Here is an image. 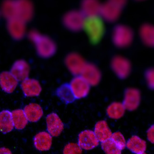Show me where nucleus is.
I'll return each instance as SVG.
<instances>
[{"instance_id": "nucleus-23", "label": "nucleus", "mask_w": 154, "mask_h": 154, "mask_svg": "<svg viewBox=\"0 0 154 154\" xmlns=\"http://www.w3.org/2000/svg\"><path fill=\"white\" fill-rule=\"evenodd\" d=\"M14 128L11 112L8 110H3L0 113V132L7 134L11 132Z\"/></svg>"}, {"instance_id": "nucleus-36", "label": "nucleus", "mask_w": 154, "mask_h": 154, "mask_svg": "<svg viewBox=\"0 0 154 154\" xmlns=\"http://www.w3.org/2000/svg\"><path fill=\"white\" fill-rule=\"evenodd\" d=\"M139 154H147L145 153L144 152V153H143Z\"/></svg>"}, {"instance_id": "nucleus-1", "label": "nucleus", "mask_w": 154, "mask_h": 154, "mask_svg": "<svg viewBox=\"0 0 154 154\" xmlns=\"http://www.w3.org/2000/svg\"><path fill=\"white\" fill-rule=\"evenodd\" d=\"M93 45L101 41L105 32V20L99 14L85 16L82 29Z\"/></svg>"}, {"instance_id": "nucleus-26", "label": "nucleus", "mask_w": 154, "mask_h": 154, "mask_svg": "<svg viewBox=\"0 0 154 154\" xmlns=\"http://www.w3.org/2000/svg\"><path fill=\"white\" fill-rule=\"evenodd\" d=\"M11 116L14 128L22 130L26 127L29 121L23 109L14 110L11 112Z\"/></svg>"}, {"instance_id": "nucleus-3", "label": "nucleus", "mask_w": 154, "mask_h": 154, "mask_svg": "<svg viewBox=\"0 0 154 154\" xmlns=\"http://www.w3.org/2000/svg\"><path fill=\"white\" fill-rule=\"evenodd\" d=\"M112 38L114 44L117 47L126 48L129 46L133 42L134 32L128 26L118 25L113 31Z\"/></svg>"}, {"instance_id": "nucleus-11", "label": "nucleus", "mask_w": 154, "mask_h": 154, "mask_svg": "<svg viewBox=\"0 0 154 154\" xmlns=\"http://www.w3.org/2000/svg\"><path fill=\"white\" fill-rule=\"evenodd\" d=\"M121 13V7L108 1L102 4L99 14L104 20L113 22L118 19Z\"/></svg>"}, {"instance_id": "nucleus-32", "label": "nucleus", "mask_w": 154, "mask_h": 154, "mask_svg": "<svg viewBox=\"0 0 154 154\" xmlns=\"http://www.w3.org/2000/svg\"><path fill=\"white\" fill-rule=\"evenodd\" d=\"M146 79L150 88L153 89L154 87V71L153 69H150L146 74Z\"/></svg>"}, {"instance_id": "nucleus-22", "label": "nucleus", "mask_w": 154, "mask_h": 154, "mask_svg": "<svg viewBox=\"0 0 154 154\" xmlns=\"http://www.w3.org/2000/svg\"><path fill=\"white\" fill-rule=\"evenodd\" d=\"M126 146L134 153L139 154L146 152L147 146L145 141L137 136L134 135L127 142Z\"/></svg>"}, {"instance_id": "nucleus-31", "label": "nucleus", "mask_w": 154, "mask_h": 154, "mask_svg": "<svg viewBox=\"0 0 154 154\" xmlns=\"http://www.w3.org/2000/svg\"><path fill=\"white\" fill-rule=\"evenodd\" d=\"M82 150L78 144L71 143L67 144L63 150V154H82Z\"/></svg>"}, {"instance_id": "nucleus-9", "label": "nucleus", "mask_w": 154, "mask_h": 154, "mask_svg": "<svg viewBox=\"0 0 154 154\" xmlns=\"http://www.w3.org/2000/svg\"><path fill=\"white\" fill-rule=\"evenodd\" d=\"M99 143L92 130H84L79 134L78 144L82 149L87 151L92 150L98 146Z\"/></svg>"}, {"instance_id": "nucleus-10", "label": "nucleus", "mask_w": 154, "mask_h": 154, "mask_svg": "<svg viewBox=\"0 0 154 154\" xmlns=\"http://www.w3.org/2000/svg\"><path fill=\"white\" fill-rule=\"evenodd\" d=\"M141 100L140 91L135 88H129L125 92L123 104L127 110L134 111L138 107Z\"/></svg>"}, {"instance_id": "nucleus-7", "label": "nucleus", "mask_w": 154, "mask_h": 154, "mask_svg": "<svg viewBox=\"0 0 154 154\" xmlns=\"http://www.w3.org/2000/svg\"><path fill=\"white\" fill-rule=\"evenodd\" d=\"M111 67L115 74L122 79H125L129 76L132 68L130 61L121 56H117L113 58Z\"/></svg>"}, {"instance_id": "nucleus-2", "label": "nucleus", "mask_w": 154, "mask_h": 154, "mask_svg": "<svg viewBox=\"0 0 154 154\" xmlns=\"http://www.w3.org/2000/svg\"><path fill=\"white\" fill-rule=\"evenodd\" d=\"M30 39L35 44L37 52L40 57L49 58L53 56L57 50L55 42L49 37L32 30L29 33Z\"/></svg>"}, {"instance_id": "nucleus-19", "label": "nucleus", "mask_w": 154, "mask_h": 154, "mask_svg": "<svg viewBox=\"0 0 154 154\" xmlns=\"http://www.w3.org/2000/svg\"><path fill=\"white\" fill-rule=\"evenodd\" d=\"M94 132L98 141L101 143L111 139L113 134L105 120H100L96 124Z\"/></svg>"}, {"instance_id": "nucleus-33", "label": "nucleus", "mask_w": 154, "mask_h": 154, "mask_svg": "<svg viewBox=\"0 0 154 154\" xmlns=\"http://www.w3.org/2000/svg\"><path fill=\"white\" fill-rule=\"evenodd\" d=\"M154 127L153 125H152V126L150 127L147 131V139L152 144L154 143Z\"/></svg>"}, {"instance_id": "nucleus-17", "label": "nucleus", "mask_w": 154, "mask_h": 154, "mask_svg": "<svg viewBox=\"0 0 154 154\" xmlns=\"http://www.w3.org/2000/svg\"><path fill=\"white\" fill-rule=\"evenodd\" d=\"M30 69V66L26 61L19 60L13 65L11 73L17 80L21 81L28 78Z\"/></svg>"}, {"instance_id": "nucleus-12", "label": "nucleus", "mask_w": 154, "mask_h": 154, "mask_svg": "<svg viewBox=\"0 0 154 154\" xmlns=\"http://www.w3.org/2000/svg\"><path fill=\"white\" fill-rule=\"evenodd\" d=\"M47 132L52 137H58L64 130L62 120L56 113L49 114L46 117Z\"/></svg>"}, {"instance_id": "nucleus-8", "label": "nucleus", "mask_w": 154, "mask_h": 154, "mask_svg": "<svg viewBox=\"0 0 154 154\" xmlns=\"http://www.w3.org/2000/svg\"><path fill=\"white\" fill-rule=\"evenodd\" d=\"M16 18L29 21L33 14V5L30 0H15Z\"/></svg>"}, {"instance_id": "nucleus-4", "label": "nucleus", "mask_w": 154, "mask_h": 154, "mask_svg": "<svg viewBox=\"0 0 154 154\" xmlns=\"http://www.w3.org/2000/svg\"><path fill=\"white\" fill-rule=\"evenodd\" d=\"M85 18V15L81 11H71L64 15L63 23L70 30L78 31L82 29Z\"/></svg>"}, {"instance_id": "nucleus-15", "label": "nucleus", "mask_w": 154, "mask_h": 154, "mask_svg": "<svg viewBox=\"0 0 154 154\" xmlns=\"http://www.w3.org/2000/svg\"><path fill=\"white\" fill-rule=\"evenodd\" d=\"M80 75L90 86H96L101 80L100 71L94 64H86Z\"/></svg>"}, {"instance_id": "nucleus-5", "label": "nucleus", "mask_w": 154, "mask_h": 154, "mask_svg": "<svg viewBox=\"0 0 154 154\" xmlns=\"http://www.w3.org/2000/svg\"><path fill=\"white\" fill-rule=\"evenodd\" d=\"M69 85L75 99L83 98L89 93L90 86L81 76L74 77Z\"/></svg>"}, {"instance_id": "nucleus-21", "label": "nucleus", "mask_w": 154, "mask_h": 154, "mask_svg": "<svg viewBox=\"0 0 154 154\" xmlns=\"http://www.w3.org/2000/svg\"><path fill=\"white\" fill-rule=\"evenodd\" d=\"M23 110L28 121L32 123L38 122L43 116V110L41 107L35 103L27 105Z\"/></svg>"}, {"instance_id": "nucleus-28", "label": "nucleus", "mask_w": 154, "mask_h": 154, "mask_svg": "<svg viewBox=\"0 0 154 154\" xmlns=\"http://www.w3.org/2000/svg\"><path fill=\"white\" fill-rule=\"evenodd\" d=\"M57 95L61 99L66 103H70L75 99L69 84H64L58 88Z\"/></svg>"}, {"instance_id": "nucleus-16", "label": "nucleus", "mask_w": 154, "mask_h": 154, "mask_svg": "<svg viewBox=\"0 0 154 154\" xmlns=\"http://www.w3.org/2000/svg\"><path fill=\"white\" fill-rule=\"evenodd\" d=\"M22 89L26 97H35L40 94L42 91L39 82L33 79H25L21 84Z\"/></svg>"}, {"instance_id": "nucleus-30", "label": "nucleus", "mask_w": 154, "mask_h": 154, "mask_svg": "<svg viewBox=\"0 0 154 154\" xmlns=\"http://www.w3.org/2000/svg\"><path fill=\"white\" fill-rule=\"evenodd\" d=\"M111 139L122 151L125 148L126 141L124 137L120 132H115L112 134Z\"/></svg>"}, {"instance_id": "nucleus-27", "label": "nucleus", "mask_w": 154, "mask_h": 154, "mask_svg": "<svg viewBox=\"0 0 154 154\" xmlns=\"http://www.w3.org/2000/svg\"><path fill=\"white\" fill-rule=\"evenodd\" d=\"M1 13L8 20L16 18L15 0H5L1 6Z\"/></svg>"}, {"instance_id": "nucleus-29", "label": "nucleus", "mask_w": 154, "mask_h": 154, "mask_svg": "<svg viewBox=\"0 0 154 154\" xmlns=\"http://www.w3.org/2000/svg\"><path fill=\"white\" fill-rule=\"evenodd\" d=\"M101 146L105 154H122V150L111 139L101 143Z\"/></svg>"}, {"instance_id": "nucleus-18", "label": "nucleus", "mask_w": 154, "mask_h": 154, "mask_svg": "<svg viewBox=\"0 0 154 154\" xmlns=\"http://www.w3.org/2000/svg\"><path fill=\"white\" fill-rule=\"evenodd\" d=\"M18 83V80L10 72H3L0 75V86L2 89L7 93L13 92Z\"/></svg>"}, {"instance_id": "nucleus-35", "label": "nucleus", "mask_w": 154, "mask_h": 154, "mask_svg": "<svg viewBox=\"0 0 154 154\" xmlns=\"http://www.w3.org/2000/svg\"><path fill=\"white\" fill-rule=\"evenodd\" d=\"M0 154H13L9 148L5 147L0 148Z\"/></svg>"}, {"instance_id": "nucleus-14", "label": "nucleus", "mask_w": 154, "mask_h": 154, "mask_svg": "<svg viewBox=\"0 0 154 154\" xmlns=\"http://www.w3.org/2000/svg\"><path fill=\"white\" fill-rule=\"evenodd\" d=\"M33 143L36 150L39 152H47L51 148L52 137L48 132H39L33 137Z\"/></svg>"}, {"instance_id": "nucleus-25", "label": "nucleus", "mask_w": 154, "mask_h": 154, "mask_svg": "<svg viewBox=\"0 0 154 154\" xmlns=\"http://www.w3.org/2000/svg\"><path fill=\"white\" fill-rule=\"evenodd\" d=\"M141 39L145 45L153 47L154 45V29L152 25L146 24L143 25L140 30Z\"/></svg>"}, {"instance_id": "nucleus-6", "label": "nucleus", "mask_w": 154, "mask_h": 154, "mask_svg": "<svg viewBox=\"0 0 154 154\" xmlns=\"http://www.w3.org/2000/svg\"><path fill=\"white\" fill-rule=\"evenodd\" d=\"M65 64L71 74L78 76L81 75L87 63L79 54L71 53L66 57Z\"/></svg>"}, {"instance_id": "nucleus-24", "label": "nucleus", "mask_w": 154, "mask_h": 154, "mask_svg": "<svg viewBox=\"0 0 154 154\" xmlns=\"http://www.w3.org/2000/svg\"><path fill=\"white\" fill-rule=\"evenodd\" d=\"M125 108L123 103L120 102H114L110 104L106 109L108 116L114 119H120L124 115Z\"/></svg>"}, {"instance_id": "nucleus-20", "label": "nucleus", "mask_w": 154, "mask_h": 154, "mask_svg": "<svg viewBox=\"0 0 154 154\" xmlns=\"http://www.w3.org/2000/svg\"><path fill=\"white\" fill-rule=\"evenodd\" d=\"M101 5L99 0H83L80 11L85 16L97 15L99 14Z\"/></svg>"}, {"instance_id": "nucleus-34", "label": "nucleus", "mask_w": 154, "mask_h": 154, "mask_svg": "<svg viewBox=\"0 0 154 154\" xmlns=\"http://www.w3.org/2000/svg\"><path fill=\"white\" fill-rule=\"evenodd\" d=\"M127 1V0H109V1L122 8L126 3Z\"/></svg>"}, {"instance_id": "nucleus-13", "label": "nucleus", "mask_w": 154, "mask_h": 154, "mask_svg": "<svg viewBox=\"0 0 154 154\" xmlns=\"http://www.w3.org/2000/svg\"><path fill=\"white\" fill-rule=\"evenodd\" d=\"M25 23V22L17 18L8 20L7 29L14 38L19 40L23 38L26 32Z\"/></svg>"}]
</instances>
